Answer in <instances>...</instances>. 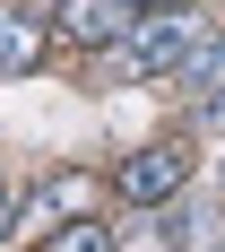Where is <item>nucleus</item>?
I'll return each instance as SVG.
<instances>
[{
	"instance_id": "1",
	"label": "nucleus",
	"mask_w": 225,
	"mask_h": 252,
	"mask_svg": "<svg viewBox=\"0 0 225 252\" xmlns=\"http://www.w3.org/2000/svg\"><path fill=\"white\" fill-rule=\"evenodd\" d=\"M200 44H208V26L191 18V9H148V18L113 44V70L122 78H182Z\"/></svg>"
},
{
	"instance_id": "2",
	"label": "nucleus",
	"mask_w": 225,
	"mask_h": 252,
	"mask_svg": "<svg viewBox=\"0 0 225 252\" xmlns=\"http://www.w3.org/2000/svg\"><path fill=\"white\" fill-rule=\"evenodd\" d=\"M182 183H191V157H182L174 139H156V148H139V157L122 165V200H139V209H165Z\"/></svg>"
},
{
	"instance_id": "3",
	"label": "nucleus",
	"mask_w": 225,
	"mask_h": 252,
	"mask_svg": "<svg viewBox=\"0 0 225 252\" xmlns=\"http://www.w3.org/2000/svg\"><path fill=\"white\" fill-rule=\"evenodd\" d=\"M61 26H70L78 44H122L130 26H139V9L130 0H61Z\"/></svg>"
},
{
	"instance_id": "4",
	"label": "nucleus",
	"mask_w": 225,
	"mask_h": 252,
	"mask_svg": "<svg viewBox=\"0 0 225 252\" xmlns=\"http://www.w3.org/2000/svg\"><path fill=\"white\" fill-rule=\"evenodd\" d=\"M18 218H26V226H52V218H96V183H87V174H52L44 191H26Z\"/></svg>"
},
{
	"instance_id": "5",
	"label": "nucleus",
	"mask_w": 225,
	"mask_h": 252,
	"mask_svg": "<svg viewBox=\"0 0 225 252\" xmlns=\"http://www.w3.org/2000/svg\"><path fill=\"white\" fill-rule=\"evenodd\" d=\"M35 61H44V26H35V18H18V9H0V78L35 70Z\"/></svg>"
},
{
	"instance_id": "6",
	"label": "nucleus",
	"mask_w": 225,
	"mask_h": 252,
	"mask_svg": "<svg viewBox=\"0 0 225 252\" xmlns=\"http://www.w3.org/2000/svg\"><path fill=\"white\" fill-rule=\"evenodd\" d=\"M182 87H200V96H217V87H225V35H208V44L191 52V70H182Z\"/></svg>"
},
{
	"instance_id": "7",
	"label": "nucleus",
	"mask_w": 225,
	"mask_h": 252,
	"mask_svg": "<svg viewBox=\"0 0 225 252\" xmlns=\"http://www.w3.org/2000/svg\"><path fill=\"white\" fill-rule=\"evenodd\" d=\"M44 252H113V226H104V218H70Z\"/></svg>"
},
{
	"instance_id": "8",
	"label": "nucleus",
	"mask_w": 225,
	"mask_h": 252,
	"mask_svg": "<svg viewBox=\"0 0 225 252\" xmlns=\"http://www.w3.org/2000/svg\"><path fill=\"white\" fill-rule=\"evenodd\" d=\"M165 244H208V218L200 209H174V218H165Z\"/></svg>"
},
{
	"instance_id": "9",
	"label": "nucleus",
	"mask_w": 225,
	"mask_h": 252,
	"mask_svg": "<svg viewBox=\"0 0 225 252\" xmlns=\"http://www.w3.org/2000/svg\"><path fill=\"white\" fill-rule=\"evenodd\" d=\"M9 226H18V200H9V191H0V244H9Z\"/></svg>"
},
{
	"instance_id": "10",
	"label": "nucleus",
	"mask_w": 225,
	"mask_h": 252,
	"mask_svg": "<svg viewBox=\"0 0 225 252\" xmlns=\"http://www.w3.org/2000/svg\"><path fill=\"white\" fill-rule=\"evenodd\" d=\"M130 9H139V18H148V9H191V0H130Z\"/></svg>"
}]
</instances>
